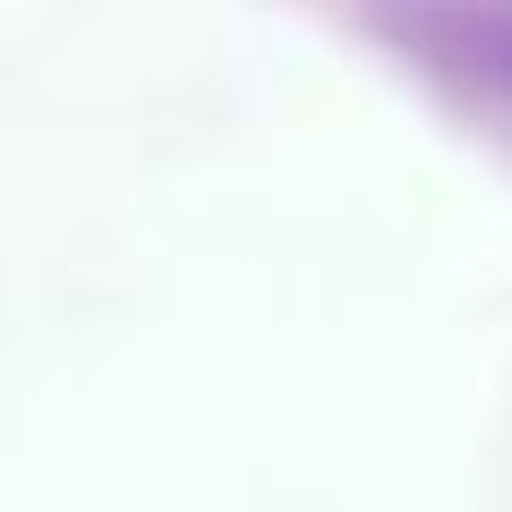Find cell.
Returning a JSON list of instances; mask_svg holds the SVG:
<instances>
[{"mask_svg":"<svg viewBox=\"0 0 512 512\" xmlns=\"http://www.w3.org/2000/svg\"><path fill=\"white\" fill-rule=\"evenodd\" d=\"M444 52L470 60V77H478L487 103H512V0H487V9L444 18Z\"/></svg>","mask_w":512,"mask_h":512,"instance_id":"1","label":"cell"}]
</instances>
